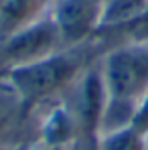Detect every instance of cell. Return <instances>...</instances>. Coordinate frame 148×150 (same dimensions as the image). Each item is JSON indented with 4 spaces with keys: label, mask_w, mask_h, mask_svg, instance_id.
Instances as JSON below:
<instances>
[{
    "label": "cell",
    "mask_w": 148,
    "mask_h": 150,
    "mask_svg": "<svg viewBox=\"0 0 148 150\" xmlns=\"http://www.w3.org/2000/svg\"><path fill=\"white\" fill-rule=\"evenodd\" d=\"M99 75L106 103L99 136L120 132L132 124L138 103L148 91V41H122L99 55Z\"/></svg>",
    "instance_id": "6da1fadb"
},
{
    "label": "cell",
    "mask_w": 148,
    "mask_h": 150,
    "mask_svg": "<svg viewBox=\"0 0 148 150\" xmlns=\"http://www.w3.org/2000/svg\"><path fill=\"white\" fill-rule=\"evenodd\" d=\"M146 0H106L98 35L120 37L138 21Z\"/></svg>",
    "instance_id": "5b68a950"
},
{
    "label": "cell",
    "mask_w": 148,
    "mask_h": 150,
    "mask_svg": "<svg viewBox=\"0 0 148 150\" xmlns=\"http://www.w3.org/2000/svg\"><path fill=\"white\" fill-rule=\"evenodd\" d=\"M4 2H6V0H0V12H2V6H4Z\"/></svg>",
    "instance_id": "8fae6325"
},
{
    "label": "cell",
    "mask_w": 148,
    "mask_h": 150,
    "mask_svg": "<svg viewBox=\"0 0 148 150\" xmlns=\"http://www.w3.org/2000/svg\"><path fill=\"white\" fill-rule=\"evenodd\" d=\"M128 128H132L140 138H144V140L148 138V91H146V96L142 98V101L138 103L136 114L132 118V124Z\"/></svg>",
    "instance_id": "ba28073f"
},
{
    "label": "cell",
    "mask_w": 148,
    "mask_h": 150,
    "mask_svg": "<svg viewBox=\"0 0 148 150\" xmlns=\"http://www.w3.org/2000/svg\"><path fill=\"white\" fill-rule=\"evenodd\" d=\"M91 41L63 47L43 59L12 67L2 73V77L23 108L43 103L61 91H67L93 63L96 45Z\"/></svg>",
    "instance_id": "7a4b0ae2"
},
{
    "label": "cell",
    "mask_w": 148,
    "mask_h": 150,
    "mask_svg": "<svg viewBox=\"0 0 148 150\" xmlns=\"http://www.w3.org/2000/svg\"><path fill=\"white\" fill-rule=\"evenodd\" d=\"M8 150H33L28 144H16V146H12V148H8Z\"/></svg>",
    "instance_id": "30bf717a"
},
{
    "label": "cell",
    "mask_w": 148,
    "mask_h": 150,
    "mask_svg": "<svg viewBox=\"0 0 148 150\" xmlns=\"http://www.w3.org/2000/svg\"><path fill=\"white\" fill-rule=\"evenodd\" d=\"M18 105H21V103H18V100L12 96L10 89L0 91V134L8 128L12 116H14V110H16Z\"/></svg>",
    "instance_id": "8992f818"
},
{
    "label": "cell",
    "mask_w": 148,
    "mask_h": 150,
    "mask_svg": "<svg viewBox=\"0 0 148 150\" xmlns=\"http://www.w3.org/2000/svg\"><path fill=\"white\" fill-rule=\"evenodd\" d=\"M140 150H148V146H144V148H140Z\"/></svg>",
    "instance_id": "7c38bea8"
},
{
    "label": "cell",
    "mask_w": 148,
    "mask_h": 150,
    "mask_svg": "<svg viewBox=\"0 0 148 150\" xmlns=\"http://www.w3.org/2000/svg\"><path fill=\"white\" fill-rule=\"evenodd\" d=\"M77 144H71V146H51V148H45V150H75Z\"/></svg>",
    "instance_id": "9c48e42d"
},
{
    "label": "cell",
    "mask_w": 148,
    "mask_h": 150,
    "mask_svg": "<svg viewBox=\"0 0 148 150\" xmlns=\"http://www.w3.org/2000/svg\"><path fill=\"white\" fill-rule=\"evenodd\" d=\"M122 41H148V0L138 21L122 35Z\"/></svg>",
    "instance_id": "52a82bcc"
},
{
    "label": "cell",
    "mask_w": 148,
    "mask_h": 150,
    "mask_svg": "<svg viewBox=\"0 0 148 150\" xmlns=\"http://www.w3.org/2000/svg\"><path fill=\"white\" fill-rule=\"evenodd\" d=\"M106 0H55L49 16L65 47L81 45L98 37Z\"/></svg>",
    "instance_id": "277c9868"
},
{
    "label": "cell",
    "mask_w": 148,
    "mask_h": 150,
    "mask_svg": "<svg viewBox=\"0 0 148 150\" xmlns=\"http://www.w3.org/2000/svg\"><path fill=\"white\" fill-rule=\"evenodd\" d=\"M61 35L49 14H41L0 41V75L12 67L43 59L63 49Z\"/></svg>",
    "instance_id": "3957f363"
}]
</instances>
